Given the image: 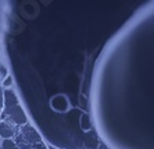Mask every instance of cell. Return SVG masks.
I'll list each match as a JSON object with an SVG mask.
<instances>
[{
	"instance_id": "obj_1",
	"label": "cell",
	"mask_w": 154,
	"mask_h": 149,
	"mask_svg": "<svg viewBox=\"0 0 154 149\" xmlns=\"http://www.w3.org/2000/svg\"><path fill=\"white\" fill-rule=\"evenodd\" d=\"M15 135L14 125L8 121H0V138L2 139H11Z\"/></svg>"
},
{
	"instance_id": "obj_2",
	"label": "cell",
	"mask_w": 154,
	"mask_h": 149,
	"mask_svg": "<svg viewBox=\"0 0 154 149\" xmlns=\"http://www.w3.org/2000/svg\"><path fill=\"white\" fill-rule=\"evenodd\" d=\"M85 144H86L88 148H92V144H93V148H96L97 139L93 137V134H86L85 135Z\"/></svg>"
},
{
	"instance_id": "obj_3",
	"label": "cell",
	"mask_w": 154,
	"mask_h": 149,
	"mask_svg": "<svg viewBox=\"0 0 154 149\" xmlns=\"http://www.w3.org/2000/svg\"><path fill=\"white\" fill-rule=\"evenodd\" d=\"M15 144L13 142V139H3L0 144V149H14Z\"/></svg>"
},
{
	"instance_id": "obj_4",
	"label": "cell",
	"mask_w": 154,
	"mask_h": 149,
	"mask_svg": "<svg viewBox=\"0 0 154 149\" xmlns=\"http://www.w3.org/2000/svg\"><path fill=\"white\" fill-rule=\"evenodd\" d=\"M13 87V77L8 75L3 80V89H10Z\"/></svg>"
},
{
	"instance_id": "obj_5",
	"label": "cell",
	"mask_w": 154,
	"mask_h": 149,
	"mask_svg": "<svg viewBox=\"0 0 154 149\" xmlns=\"http://www.w3.org/2000/svg\"><path fill=\"white\" fill-rule=\"evenodd\" d=\"M8 75H10V74H8V68L4 64H0V78L4 80V78L8 77Z\"/></svg>"
},
{
	"instance_id": "obj_6",
	"label": "cell",
	"mask_w": 154,
	"mask_h": 149,
	"mask_svg": "<svg viewBox=\"0 0 154 149\" xmlns=\"http://www.w3.org/2000/svg\"><path fill=\"white\" fill-rule=\"evenodd\" d=\"M83 124H86V130H89L90 128V123H89V119H88V116H83V117H81V127H82Z\"/></svg>"
},
{
	"instance_id": "obj_7",
	"label": "cell",
	"mask_w": 154,
	"mask_h": 149,
	"mask_svg": "<svg viewBox=\"0 0 154 149\" xmlns=\"http://www.w3.org/2000/svg\"><path fill=\"white\" fill-rule=\"evenodd\" d=\"M2 113H3V110H2V109H0V116H2Z\"/></svg>"
},
{
	"instance_id": "obj_8",
	"label": "cell",
	"mask_w": 154,
	"mask_h": 149,
	"mask_svg": "<svg viewBox=\"0 0 154 149\" xmlns=\"http://www.w3.org/2000/svg\"><path fill=\"white\" fill-rule=\"evenodd\" d=\"M14 149H21V148H18V146H15V148Z\"/></svg>"
},
{
	"instance_id": "obj_9",
	"label": "cell",
	"mask_w": 154,
	"mask_h": 149,
	"mask_svg": "<svg viewBox=\"0 0 154 149\" xmlns=\"http://www.w3.org/2000/svg\"><path fill=\"white\" fill-rule=\"evenodd\" d=\"M2 141H3V139H2V138H0V144H2Z\"/></svg>"
}]
</instances>
